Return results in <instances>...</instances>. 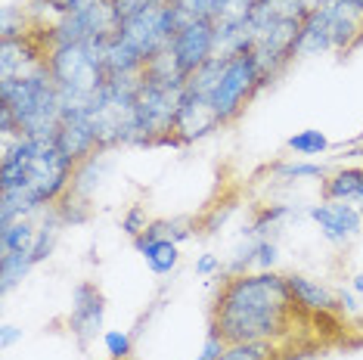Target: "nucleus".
Masks as SVG:
<instances>
[{"label": "nucleus", "mask_w": 363, "mask_h": 360, "mask_svg": "<svg viewBox=\"0 0 363 360\" xmlns=\"http://www.w3.org/2000/svg\"><path fill=\"white\" fill-rule=\"evenodd\" d=\"M78 165L65 159L53 137L4 140L0 159V227L56 206L72 186Z\"/></svg>", "instance_id": "2"}, {"label": "nucleus", "mask_w": 363, "mask_h": 360, "mask_svg": "<svg viewBox=\"0 0 363 360\" xmlns=\"http://www.w3.org/2000/svg\"><path fill=\"white\" fill-rule=\"evenodd\" d=\"M277 357V342H236L227 345L220 360H274Z\"/></svg>", "instance_id": "14"}, {"label": "nucleus", "mask_w": 363, "mask_h": 360, "mask_svg": "<svg viewBox=\"0 0 363 360\" xmlns=\"http://www.w3.org/2000/svg\"><path fill=\"white\" fill-rule=\"evenodd\" d=\"M277 242L274 240H255V267L258 270H274L277 264Z\"/></svg>", "instance_id": "21"}, {"label": "nucleus", "mask_w": 363, "mask_h": 360, "mask_svg": "<svg viewBox=\"0 0 363 360\" xmlns=\"http://www.w3.org/2000/svg\"><path fill=\"white\" fill-rule=\"evenodd\" d=\"M264 87H267V81H264V72L252 50L224 53V69H220L218 84L211 90V109L218 125H233L245 112V106L255 100V94Z\"/></svg>", "instance_id": "5"}, {"label": "nucleus", "mask_w": 363, "mask_h": 360, "mask_svg": "<svg viewBox=\"0 0 363 360\" xmlns=\"http://www.w3.org/2000/svg\"><path fill=\"white\" fill-rule=\"evenodd\" d=\"M28 35V22H26V10H16V6H6L4 16H0V38L13 40V38H26Z\"/></svg>", "instance_id": "19"}, {"label": "nucleus", "mask_w": 363, "mask_h": 360, "mask_svg": "<svg viewBox=\"0 0 363 360\" xmlns=\"http://www.w3.org/2000/svg\"><path fill=\"white\" fill-rule=\"evenodd\" d=\"M277 174L286 180H326V168L313 165V162H289V165H277Z\"/></svg>", "instance_id": "18"}, {"label": "nucleus", "mask_w": 363, "mask_h": 360, "mask_svg": "<svg viewBox=\"0 0 363 360\" xmlns=\"http://www.w3.org/2000/svg\"><path fill=\"white\" fill-rule=\"evenodd\" d=\"M177 69L189 78L196 69H202L211 56H218V26L211 19H186L180 22L168 44Z\"/></svg>", "instance_id": "6"}, {"label": "nucleus", "mask_w": 363, "mask_h": 360, "mask_svg": "<svg viewBox=\"0 0 363 360\" xmlns=\"http://www.w3.org/2000/svg\"><path fill=\"white\" fill-rule=\"evenodd\" d=\"M360 47H363V35L357 38V44H354V50H360Z\"/></svg>", "instance_id": "31"}, {"label": "nucleus", "mask_w": 363, "mask_h": 360, "mask_svg": "<svg viewBox=\"0 0 363 360\" xmlns=\"http://www.w3.org/2000/svg\"><path fill=\"white\" fill-rule=\"evenodd\" d=\"M103 345H106L109 360H130V354H134V339L125 330H106Z\"/></svg>", "instance_id": "17"}, {"label": "nucleus", "mask_w": 363, "mask_h": 360, "mask_svg": "<svg viewBox=\"0 0 363 360\" xmlns=\"http://www.w3.org/2000/svg\"><path fill=\"white\" fill-rule=\"evenodd\" d=\"M304 4H308V6H317V4H323V0H304Z\"/></svg>", "instance_id": "30"}, {"label": "nucleus", "mask_w": 363, "mask_h": 360, "mask_svg": "<svg viewBox=\"0 0 363 360\" xmlns=\"http://www.w3.org/2000/svg\"><path fill=\"white\" fill-rule=\"evenodd\" d=\"M146 227H150V220H146V208L143 206H130V211L121 218V230H125L130 240H137Z\"/></svg>", "instance_id": "20"}, {"label": "nucleus", "mask_w": 363, "mask_h": 360, "mask_svg": "<svg viewBox=\"0 0 363 360\" xmlns=\"http://www.w3.org/2000/svg\"><path fill=\"white\" fill-rule=\"evenodd\" d=\"M0 106L13 112L22 137H56L65 118L62 94L47 65L26 78L0 81Z\"/></svg>", "instance_id": "3"}, {"label": "nucleus", "mask_w": 363, "mask_h": 360, "mask_svg": "<svg viewBox=\"0 0 363 360\" xmlns=\"http://www.w3.org/2000/svg\"><path fill=\"white\" fill-rule=\"evenodd\" d=\"M283 218H289V206H264L258 215H255V220H252V227L245 233L249 236H255V240H270V230L279 224Z\"/></svg>", "instance_id": "15"}, {"label": "nucleus", "mask_w": 363, "mask_h": 360, "mask_svg": "<svg viewBox=\"0 0 363 360\" xmlns=\"http://www.w3.org/2000/svg\"><path fill=\"white\" fill-rule=\"evenodd\" d=\"M106 323V296L100 292V286L81 280L72 292V314H69V330L78 339L81 348H87L90 342H96L103 335Z\"/></svg>", "instance_id": "7"}, {"label": "nucleus", "mask_w": 363, "mask_h": 360, "mask_svg": "<svg viewBox=\"0 0 363 360\" xmlns=\"http://www.w3.org/2000/svg\"><path fill=\"white\" fill-rule=\"evenodd\" d=\"M224 348H227V342L220 339L218 332L208 326V335H205V345H202V354L196 357V360H220V354H224Z\"/></svg>", "instance_id": "22"}, {"label": "nucleus", "mask_w": 363, "mask_h": 360, "mask_svg": "<svg viewBox=\"0 0 363 360\" xmlns=\"http://www.w3.org/2000/svg\"><path fill=\"white\" fill-rule=\"evenodd\" d=\"M220 270V258L218 255H202L199 261H196V274L202 276H214Z\"/></svg>", "instance_id": "24"}, {"label": "nucleus", "mask_w": 363, "mask_h": 360, "mask_svg": "<svg viewBox=\"0 0 363 360\" xmlns=\"http://www.w3.org/2000/svg\"><path fill=\"white\" fill-rule=\"evenodd\" d=\"M354 292H360L363 296V276H354Z\"/></svg>", "instance_id": "28"}, {"label": "nucleus", "mask_w": 363, "mask_h": 360, "mask_svg": "<svg viewBox=\"0 0 363 360\" xmlns=\"http://www.w3.org/2000/svg\"><path fill=\"white\" fill-rule=\"evenodd\" d=\"M134 249L143 255V261L150 264L152 274H171L180 261V252H177V242L171 240H150V242H134Z\"/></svg>", "instance_id": "13"}, {"label": "nucleus", "mask_w": 363, "mask_h": 360, "mask_svg": "<svg viewBox=\"0 0 363 360\" xmlns=\"http://www.w3.org/2000/svg\"><path fill=\"white\" fill-rule=\"evenodd\" d=\"M286 286H289V296H292L298 310H308V314H333L338 308L333 292H329L326 286H320L317 280H311V276L286 274Z\"/></svg>", "instance_id": "10"}, {"label": "nucleus", "mask_w": 363, "mask_h": 360, "mask_svg": "<svg viewBox=\"0 0 363 360\" xmlns=\"http://www.w3.org/2000/svg\"><path fill=\"white\" fill-rule=\"evenodd\" d=\"M53 143L60 146V152L65 155V159L75 162V165L87 162L90 155L103 152L100 137H96V128H94V121H90L87 112H65V118H62L60 130H56Z\"/></svg>", "instance_id": "8"}, {"label": "nucleus", "mask_w": 363, "mask_h": 360, "mask_svg": "<svg viewBox=\"0 0 363 360\" xmlns=\"http://www.w3.org/2000/svg\"><path fill=\"white\" fill-rule=\"evenodd\" d=\"M357 211H360V218H363V196H360V199H357Z\"/></svg>", "instance_id": "29"}, {"label": "nucleus", "mask_w": 363, "mask_h": 360, "mask_svg": "<svg viewBox=\"0 0 363 360\" xmlns=\"http://www.w3.org/2000/svg\"><path fill=\"white\" fill-rule=\"evenodd\" d=\"M40 215H44V211H38V215H31V218H16L13 224L0 227V255H10V252H16V255H31V258H35ZM35 264H38V261H35Z\"/></svg>", "instance_id": "11"}, {"label": "nucleus", "mask_w": 363, "mask_h": 360, "mask_svg": "<svg viewBox=\"0 0 363 360\" xmlns=\"http://www.w3.org/2000/svg\"><path fill=\"white\" fill-rule=\"evenodd\" d=\"M295 301L286 276L274 270L230 274L218 286L208 326L227 345L236 342H279L292 330Z\"/></svg>", "instance_id": "1"}, {"label": "nucleus", "mask_w": 363, "mask_h": 360, "mask_svg": "<svg viewBox=\"0 0 363 360\" xmlns=\"http://www.w3.org/2000/svg\"><path fill=\"white\" fill-rule=\"evenodd\" d=\"M130 360H134V357H130Z\"/></svg>", "instance_id": "33"}, {"label": "nucleus", "mask_w": 363, "mask_h": 360, "mask_svg": "<svg viewBox=\"0 0 363 360\" xmlns=\"http://www.w3.org/2000/svg\"><path fill=\"white\" fill-rule=\"evenodd\" d=\"M47 69L56 81L65 103V112H87V106L96 100V94L106 87V44L84 40V44L53 47L47 56Z\"/></svg>", "instance_id": "4"}, {"label": "nucleus", "mask_w": 363, "mask_h": 360, "mask_svg": "<svg viewBox=\"0 0 363 360\" xmlns=\"http://www.w3.org/2000/svg\"><path fill=\"white\" fill-rule=\"evenodd\" d=\"M286 146H289L292 152H298V155H323V152L329 150V140H326L323 134H320V130L308 128V130H301V134L289 137Z\"/></svg>", "instance_id": "16"}, {"label": "nucleus", "mask_w": 363, "mask_h": 360, "mask_svg": "<svg viewBox=\"0 0 363 360\" xmlns=\"http://www.w3.org/2000/svg\"><path fill=\"white\" fill-rule=\"evenodd\" d=\"M338 308H345V310H357V301H354L351 292H342V298H338Z\"/></svg>", "instance_id": "26"}, {"label": "nucleus", "mask_w": 363, "mask_h": 360, "mask_svg": "<svg viewBox=\"0 0 363 360\" xmlns=\"http://www.w3.org/2000/svg\"><path fill=\"white\" fill-rule=\"evenodd\" d=\"M31 6H50V10H56L60 16H65V13H72V10H78L81 4H84V0H28Z\"/></svg>", "instance_id": "23"}, {"label": "nucleus", "mask_w": 363, "mask_h": 360, "mask_svg": "<svg viewBox=\"0 0 363 360\" xmlns=\"http://www.w3.org/2000/svg\"><path fill=\"white\" fill-rule=\"evenodd\" d=\"M342 155H345V159H360V155H363V143H357V146H348V150H345Z\"/></svg>", "instance_id": "27"}, {"label": "nucleus", "mask_w": 363, "mask_h": 360, "mask_svg": "<svg viewBox=\"0 0 363 360\" xmlns=\"http://www.w3.org/2000/svg\"><path fill=\"white\" fill-rule=\"evenodd\" d=\"M308 215L329 242H348L357 233H363V218H360L357 206H351V202H323V206H311Z\"/></svg>", "instance_id": "9"}, {"label": "nucleus", "mask_w": 363, "mask_h": 360, "mask_svg": "<svg viewBox=\"0 0 363 360\" xmlns=\"http://www.w3.org/2000/svg\"><path fill=\"white\" fill-rule=\"evenodd\" d=\"M351 4H354V6H360V10H363V0H351Z\"/></svg>", "instance_id": "32"}, {"label": "nucleus", "mask_w": 363, "mask_h": 360, "mask_svg": "<svg viewBox=\"0 0 363 360\" xmlns=\"http://www.w3.org/2000/svg\"><path fill=\"white\" fill-rule=\"evenodd\" d=\"M360 196H363V168H338L323 184L326 202H357Z\"/></svg>", "instance_id": "12"}, {"label": "nucleus", "mask_w": 363, "mask_h": 360, "mask_svg": "<svg viewBox=\"0 0 363 360\" xmlns=\"http://www.w3.org/2000/svg\"><path fill=\"white\" fill-rule=\"evenodd\" d=\"M19 339H22V330H19V326L4 323V330H0V345H4V348H13Z\"/></svg>", "instance_id": "25"}]
</instances>
